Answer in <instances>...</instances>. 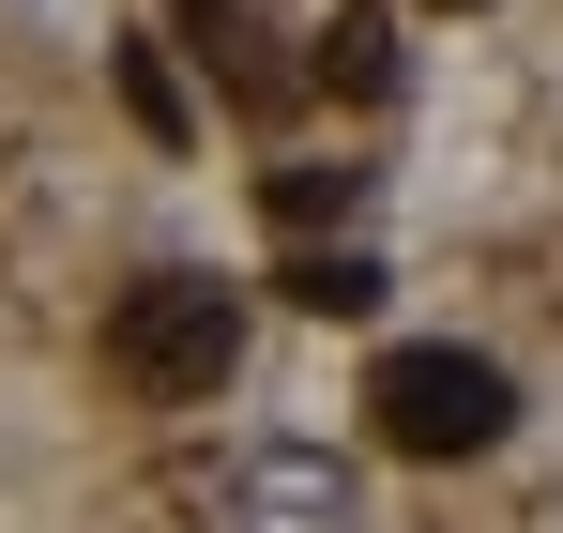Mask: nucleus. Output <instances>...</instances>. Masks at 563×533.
Instances as JSON below:
<instances>
[{
  "mask_svg": "<svg viewBox=\"0 0 563 533\" xmlns=\"http://www.w3.org/2000/svg\"><path fill=\"white\" fill-rule=\"evenodd\" d=\"M275 290L305 305V320H366V305H380V260H351V244H335V260H289Z\"/></svg>",
  "mask_w": 563,
  "mask_h": 533,
  "instance_id": "nucleus-5",
  "label": "nucleus"
},
{
  "mask_svg": "<svg viewBox=\"0 0 563 533\" xmlns=\"http://www.w3.org/2000/svg\"><path fill=\"white\" fill-rule=\"evenodd\" d=\"M366 412H380L396 457H487L503 427H518V381H503L487 351H457V336H411V351L366 366Z\"/></svg>",
  "mask_w": 563,
  "mask_h": 533,
  "instance_id": "nucleus-1",
  "label": "nucleus"
},
{
  "mask_svg": "<svg viewBox=\"0 0 563 533\" xmlns=\"http://www.w3.org/2000/svg\"><path fill=\"white\" fill-rule=\"evenodd\" d=\"M122 107H137V122H153V138H184V77H168V62H153V46H122Z\"/></svg>",
  "mask_w": 563,
  "mask_h": 533,
  "instance_id": "nucleus-6",
  "label": "nucleus"
},
{
  "mask_svg": "<svg viewBox=\"0 0 563 533\" xmlns=\"http://www.w3.org/2000/svg\"><path fill=\"white\" fill-rule=\"evenodd\" d=\"M213 533H366V488L335 443H244L213 472Z\"/></svg>",
  "mask_w": 563,
  "mask_h": 533,
  "instance_id": "nucleus-3",
  "label": "nucleus"
},
{
  "mask_svg": "<svg viewBox=\"0 0 563 533\" xmlns=\"http://www.w3.org/2000/svg\"><path fill=\"white\" fill-rule=\"evenodd\" d=\"M320 77L335 91H396V15H380V0H351V15L320 31Z\"/></svg>",
  "mask_w": 563,
  "mask_h": 533,
  "instance_id": "nucleus-4",
  "label": "nucleus"
},
{
  "mask_svg": "<svg viewBox=\"0 0 563 533\" xmlns=\"http://www.w3.org/2000/svg\"><path fill=\"white\" fill-rule=\"evenodd\" d=\"M107 366H122L137 396H213V381L244 366V290H213V274H137V290L107 305Z\"/></svg>",
  "mask_w": 563,
  "mask_h": 533,
  "instance_id": "nucleus-2",
  "label": "nucleus"
}]
</instances>
